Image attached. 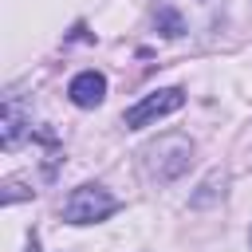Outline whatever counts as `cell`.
I'll return each mask as SVG.
<instances>
[{
    "label": "cell",
    "instance_id": "6da1fadb",
    "mask_svg": "<svg viewBox=\"0 0 252 252\" xmlns=\"http://www.w3.org/2000/svg\"><path fill=\"white\" fill-rule=\"evenodd\" d=\"M110 213H118V197L102 185H79L63 201V220L67 224H94V220H106Z\"/></svg>",
    "mask_w": 252,
    "mask_h": 252
},
{
    "label": "cell",
    "instance_id": "7a4b0ae2",
    "mask_svg": "<svg viewBox=\"0 0 252 252\" xmlns=\"http://www.w3.org/2000/svg\"><path fill=\"white\" fill-rule=\"evenodd\" d=\"M146 154V165H150V173L158 177V181H169V177H177V173H185V165H189V154H193V146L185 142V138H161V142H154V146H146L142 150Z\"/></svg>",
    "mask_w": 252,
    "mask_h": 252
},
{
    "label": "cell",
    "instance_id": "3957f363",
    "mask_svg": "<svg viewBox=\"0 0 252 252\" xmlns=\"http://www.w3.org/2000/svg\"><path fill=\"white\" fill-rule=\"evenodd\" d=\"M181 106H185V91L181 87H161V91L146 94L142 102H134L126 110V126L130 130H142V126H150V122H158V118H165V114H173Z\"/></svg>",
    "mask_w": 252,
    "mask_h": 252
},
{
    "label": "cell",
    "instance_id": "277c9868",
    "mask_svg": "<svg viewBox=\"0 0 252 252\" xmlns=\"http://www.w3.org/2000/svg\"><path fill=\"white\" fill-rule=\"evenodd\" d=\"M67 94H71V102H75V106L91 110V106H98V102L106 98V79H102L98 71H79V75L71 79Z\"/></svg>",
    "mask_w": 252,
    "mask_h": 252
},
{
    "label": "cell",
    "instance_id": "5b68a950",
    "mask_svg": "<svg viewBox=\"0 0 252 252\" xmlns=\"http://www.w3.org/2000/svg\"><path fill=\"white\" fill-rule=\"evenodd\" d=\"M24 134H28L24 106H20L16 94H8V98H4V110H0V146H4V150H16V146L24 142Z\"/></svg>",
    "mask_w": 252,
    "mask_h": 252
},
{
    "label": "cell",
    "instance_id": "8992f818",
    "mask_svg": "<svg viewBox=\"0 0 252 252\" xmlns=\"http://www.w3.org/2000/svg\"><path fill=\"white\" fill-rule=\"evenodd\" d=\"M154 24H158V32H161L165 39H177V35L185 32V20H181V12H173V8H158Z\"/></svg>",
    "mask_w": 252,
    "mask_h": 252
},
{
    "label": "cell",
    "instance_id": "52a82bcc",
    "mask_svg": "<svg viewBox=\"0 0 252 252\" xmlns=\"http://www.w3.org/2000/svg\"><path fill=\"white\" fill-rule=\"evenodd\" d=\"M20 197H28V193H24V189H20L16 181H8V189H4V205H12V201H20Z\"/></svg>",
    "mask_w": 252,
    "mask_h": 252
},
{
    "label": "cell",
    "instance_id": "ba28073f",
    "mask_svg": "<svg viewBox=\"0 0 252 252\" xmlns=\"http://www.w3.org/2000/svg\"><path fill=\"white\" fill-rule=\"evenodd\" d=\"M28 252H39V244H35V236H32V244H28Z\"/></svg>",
    "mask_w": 252,
    "mask_h": 252
}]
</instances>
